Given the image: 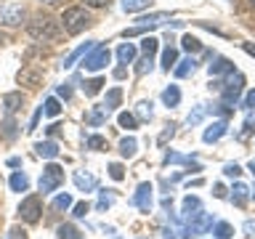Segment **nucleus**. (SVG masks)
Segmentation results:
<instances>
[{"label": "nucleus", "instance_id": "nucleus-1", "mask_svg": "<svg viewBox=\"0 0 255 239\" xmlns=\"http://www.w3.org/2000/svg\"><path fill=\"white\" fill-rule=\"evenodd\" d=\"M91 24H93L91 16H88V11H85V8H80V5L67 8V11L61 13V27H64L67 35H80V32L88 29Z\"/></svg>", "mask_w": 255, "mask_h": 239}, {"label": "nucleus", "instance_id": "nucleus-39", "mask_svg": "<svg viewBox=\"0 0 255 239\" xmlns=\"http://www.w3.org/2000/svg\"><path fill=\"white\" fill-rule=\"evenodd\" d=\"M19 83H27V85L35 88L40 83V75H37V72H32V69H21L19 72Z\"/></svg>", "mask_w": 255, "mask_h": 239}, {"label": "nucleus", "instance_id": "nucleus-27", "mask_svg": "<svg viewBox=\"0 0 255 239\" xmlns=\"http://www.w3.org/2000/svg\"><path fill=\"white\" fill-rule=\"evenodd\" d=\"M107 85V80L104 77H93V80H88V83L83 85V91H85V96L88 99H93V96H99L101 93V88Z\"/></svg>", "mask_w": 255, "mask_h": 239}, {"label": "nucleus", "instance_id": "nucleus-10", "mask_svg": "<svg viewBox=\"0 0 255 239\" xmlns=\"http://www.w3.org/2000/svg\"><path fill=\"white\" fill-rule=\"evenodd\" d=\"M109 107L107 104H96V107H91V112L85 115V125H91V127H101L104 122L109 120Z\"/></svg>", "mask_w": 255, "mask_h": 239}, {"label": "nucleus", "instance_id": "nucleus-12", "mask_svg": "<svg viewBox=\"0 0 255 239\" xmlns=\"http://www.w3.org/2000/svg\"><path fill=\"white\" fill-rule=\"evenodd\" d=\"M162 162H165V165H189L194 173L202 170V165H199V162H194V159L186 157V154H178V151H167V154L162 157Z\"/></svg>", "mask_w": 255, "mask_h": 239}, {"label": "nucleus", "instance_id": "nucleus-45", "mask_svg": "<svg viewBox=\"0 0 255 239\" xmlns=\"http://www.w3.org/2000/svg\"><path fill=\"white\" fill-rule=\"evenodd\" d=\"M239 173H242V167H239L237 162H229L226 167H223V175H226V178H239Z\"/></svg>", "mask_w": 255, "mask_h": 239}, {"label": "nucleus", "instance_id": "nucleus-30", "mask_svg": "<svg viewBox=\"0 0 255 239\" xmlns=\"http://www.w3.org/2000/svg\"><path fill=\"white\" fill-rule=\"evenodd\" d=\"M175 61H178V51H175L173 45H167L162 51V69L170 72V67H175Z\"/></svg>", "mask_w": 255, "mask_h": 239}, {"label": "nucleus", "instance_id": "nucleus-23", "mask_svg": "<svg viewBox=\"0 0 255 239\" xmlns=\"http://www.w3.org/2000/svg\"><path fill=\"white\" fill-rule=\"evenodd\" d=\"M162 104H165V107H178V104H181V88H178V85L165 88V93H162Z\"/></svg>", "mask_w": 255, "mask_h": 239}, {"label": "nucleus", "instance_id": "nucleus-21", "mask_svg": "<svg viewBox=\"0 0 255 239\" xmlns=\"http://www.w3.org/2000/svg\"><path fill=\"white\" fill-rule=\"evenodd\" d=\"M8 186H11V191H27L29 189V178H27V173H11V178H8Z\"/></svg>", "mask_w": 255, "mask_h": 239}, {"label": "nucleus", "instance_id": "nucleus-15", "mask_svg": "<svg viewBox=\"0 0 255 239\" xmlns=\"http://www.w3.org/2000/svg\"><path fill=\"white\" fill-rule=\"evenodd\" d=\"M72 178H75V186L80 191H96V189H99V181H96V175H91V173H80L77 170Z\"/></svg>", "mask_w": 255, "mask_h": 239}, {"label": "nucleus", "instance_id": "nucleus-59", "mask_svg": "<svg viewBox=\"0 0 255 239\" xmlns=\"http://www.w3.org/2000/svg\"><path fill=\"white\" fill-rule=\"evenodd\" d=\"M247 167H250V170H253V175H255V162H250V165H247Z\"/></svg>", "mask_w": 255, "mask_h": 239}, {"label": "nucleus", "instance_id": "nucleus-5", "mask_svg": "<svg viewBox=\"0 0 255 239\" xmlns=\"http://www.w3.org/2000/svg\"><path fill=\"white\" fill-rule=\"evenodd\" d=\"M61 183H64V167L56 165V162L45 165L43 175H40V191H43V194H51V191H56L61 186Z\"/></svg>", "mask_w": 255, "mask_h": 239}, {"label": "nucleus", "instance_id": "nucleus-60", "mask_svg": "<svg viewBox=\"0 0 255 239\" xmlns=\"http://www.w3.org/2000/svg\"><path fill=\"white\" fill-rule=\"evenodd\" d=\"M43 3H56V0H43Z\"/></svg>", "mask_w": 255, "mask_h": 239}, {"label": "nucleus", "instance_id": "nucleus-13", "mask_svg": "<svg viewBox=\"0 0 255 239\" xmlns=\"http://www.w3.org/2000/svg\"><path fill=\"white\" fill-rule=\"evenodd\" d=\"M96 43H99V40H88V43H83L80 48H75V51H72V53L67 56V59H64L61 67H64V69L75 67V64H77L80 59H85V53H88V51H93V45H96Z\"/></svg>", "mask_w": 255, "mask_h": 239}, {"label": "nucleus", "instance_id": "nucleus-54", "mask_svg": "<svg viewBox=\"0 0 255 239\" xmlns=\"http://www.w3.org/2000/svg\"><path fill=\"white\" fill-rule=\"evenodd\" d=\"M242 48H245V53H250V56H255V43H245Z\"/></svg>", "mask_w": 255, "mask_h": 239}, {"label": "nucleus", "instance_id": "nucleus-50", "mask_svg": "<svg viewBox=\"0 0 255 239\" xmlns=\"http://www.w3.org/2000/svg\"><path fill=\"white\" fill-rule=\"evenodd\" d=\"M8 239H27V231L24 229H11L8 231Z\"/></svg>", "mask_w": 255, "mask_h": 239}, {"label": "nucleus", "instance_id": "nucleus-4", "mask_svg": "<svg viewBox=\"0 0 255 239\" xmlns=\"http://www.w3.org/2000/svg\"><path fill=\"white\" fill-rule=\"evenodd\" d=\"M109 61H112L109 48H107V45H101V43H96V45H93V51H88V53H85L83 67H85L88 72H101Z\"/></svg>", "mask_w": 255, "mask_h": 239}, {"label": "nucleus", "instance_id": "nucleus-2", "mask_svg": "<svg viewBox=\"0 0 255 239\" xmlns=\"http://www.w3.org/2000/svg\"><path fill=\"white\" fill-rule=\"evenodd\" d=\"M242 91H245V77L239 72H229L226 80H223V88H221V101L223 107H237L239 99H242Z\"/></svg>", "mask_w": 255, "mask_h": 239}, {"label": "nucleus", "instance_id": "nucleus-24", "mask_svg": "<svg viewBox=\"0 0 255 239\" xmlns=\"http://www.w3.org/2000/svg\"><path fill=\"white\" fill-rule=\"evenodd\" d=\"M135 151H138V141H135L133 135H128V138H123V141H120V154H123L125 159L135 157Z\"/></svg>", "mask_w": 255, "mask_h": 239}, {"label": "nucleus", "instance_id": "nucleus-11", "mask_svg": "<svg viewBox=\"0 0 255 239\" xmlns=\"http://www.w3.org/2000/svg\"><path fill=\"white\" fill-rule=\"evenodd\" d=\"M226 130H229L226 120H218V122H213V125H207V127H205L202 141H205V143H215V141H221L223 135H226Z\"/></svg>", "mask_w": 255, "mask_h": 239}, {"label": "nucleus", "instance_id": "nucleus-18", "mask_svg": "<svg viewBox=\"0 0 255 239\" xmlns=\"http://www.w3.org/2000/svg\"><path fill=\"white\" fill-rule=\"evenodd\" d=\"M194 72H197V61L191 59V56H189V59H183V61H178V64L173 67V75L178 77V80L189 77V75H194Z\"/></svg>", "mask_w": 255, "mask_h": 239}, {"label": "nucleus", "instance_id": "nucleus-41", "mask_svg": "<svg viewBox=\"0 0 255 239\" xmlns=\"http://www.w3.org/2000/svg\"><path fill=\"white\" fill-rule=\"evenodd\" d=\"M112 205H115V194L99 191V205H96V207H99V213H104V210H107V207H112Z\"/></svg>", "mask_w": 255, "mask_h": 239}, {"label": "nucleus", "instance_id": "nucleus-14", "mask_svg": "<svg viewBox=\"0 0 255 239\" xmlns=\"http://www.w3.org/2000/svg\"><path fill=\"white\" fill-rule=\"evenodd\" d=\"M207 72H210V77H221V75L234 72V64H231L226 56H213V64L207 67Z\"/></svg>", "mask_w": 255, "mask_h": 239}, {"label": "nucleus", "instance_id": "nucleus-19", "mask_svg": "<svg viewBox=\"0 0 255 239\" xmlns=\"http://www.w3.org/2000/svg\"><path fill=\"white\" fill-rule=\"evenodd\" d=\"M21 21H24V8L21 5H11L3 13V24H5V27H19Z\"/></svg>", "mask_w": 255, "mask_h": 239}, {"label": "nucleus", "instance_id": "nucleus-22", "mask_svg": "<svg viewBox=\"0 0 255 239\" xmlns=\"http://www.w3.org/2000/svg\"><path fill=\"white\" fill-rule=\"evenodd\" d=\"M231 191H234V194H231V199H234V202L239 205V207H242L245 202H247V199H250V194H253V191H250V186H245V183H234V186H231Z\"/></svg>", "mask_w": 255, "mask_h": 239}, {"label": "nucleus", "instance_id": "nucleus-7", "mask_svg": "<svg viewBox=\"0 0 255 239\" xmlns=\"http://www.w3.org/2000/svg\"><path fill=\"white\" fill-rule=\"evenodd\" d=\"M16 213H19V218H21L24 223H37V221H40V213H43V202H40L37 194L24 197Z\"/></svg>", "mask_w": 255, "mask_h": 239}, {"label": "nucleus", "instance_id": "nucleus-55", "mask_svg": "<svg viewBox=\"0 0 255 239\" xmlns=\"http://www.w3.org/2000/svg\"><path fill=\"white\" fill-rule=\"evenodd\" d=\"M21 165V157H11L8 159V167H19Z\"/></svg>", "mask_w": 255, "mask_h": 239}, {"label": "nucleus", "instance_id": "nucleus-37", "mask_svg": "<svg viewBox=\"0 0 255 239\" xmlns=\"http://www.w3.org/2000/svg\"><path fill=\"white\" fill-rule=\"evenodd\" d=\"M69 207H72V197H69V194H59V197L51 202V210H56V213L69 210Z\"/></svg>", "mask_w": 255, "mask_h": 239}, {"label": "nucleus", "instance_id": "nucleus-40", "mask_svg": "<svg viewBox=\"0 0 255 239\" xmlns=\"http://www.w3.org/2000/svg\"><path fill=\"white\" fill-rule=\"evenodd\" d=\"M151 64H154V61H151V56L143 53L141 59L135 61V75H146V72H151Z\"/></svg>", "mask_w": 255, "mask_h": 239}, {"label": "nucleus", "instance_id": "nucleus-47", "mask_svg": "<svg viewBox=\"0 0 255 239\" xmlns=\"http://www.w3.org/2000/svg\"><path fill=\"white\" fill-rule=\"evenodd\" d=\"M242 107H245L247 112H250V109H255V91H250V93H247V96H245V101H242Z\"/></svg>", "mask_w": 255, "mask_h": 239}, {"label": "nucleus", "instance_id": "nucleus-32", "mask_svg": "<svg viewBox=\"0 0 255 239\" xmlns=\"http://www.w3.org/2000/svg\"><path fill=\"white\" fill-rule=\"evenodd\" d=\"M181 48H183V51H189V53H199V51H202V43H199V37H194V35H183Z\"/></svg>", "mask_w": 255, "mask_h": 239}, {"label": "nucleus", "instance_id": "nucleus-8", "mask_svg": "<svg viewBox=\"0 0 255 239\" xmlns=\"http://www.w3.org/2000/svg\"><path fill=\"white\" fill-rule=\"evenodd\" d=\"M151 191H154L151 183H138V189H135V194H133L130 202L138 207L141 213H149L151 210Z\"/></svg>", "mask_w": 255, "mask_h": 239}, {"label": "nucleus", "instance_id": "nucleus-6", "mask_svg": "<svg viewBox=\"0 0 255 239\" xmlns=\"http://www.w3.org/2000/svg\"><path fill=\"white\" fill-rule=\"evenodd\" d=\"M162 21H170V13H149V16H138V19H135V27L125 29L123 35H125V37L141 35V32H146V29H154V27H159Z\"/></svg>", "mask_w": 255, "mask_h": 239}, {"label": "nucleus", "instance_id": "nucleus-9", "mask_svg": "<svg viewBox=\"0 0 255 239\" xmlns=\"http://www.w3.org/2000/svg\"><path fill=\"white\" fill-rule=\"evenodd\" d=\"M199 213H202V202H199V197L189 194L186 199H183V207H181V223H191Z\"/></svg>", "mask_w": 255, "mask_h": 239}, {"label": "nucleus", "instance_id": "nucleus-56", "mask_svg": "<svg viewBox=\"0 0 255 239\" xmlns=\"http://www.w3.org/2000/svg\"><path fill=\"white\" fill-rule=\"evenodd\" d=\"M59 127H61V125H56V122L48 125V135H56V133H59Z\"/></svg>", "mask_w": 255, "mask_h": 239}, {"label": "nucleus", "instance_id": "nucleus-31", "mask_svg": "<svg viewBox=\"0 0 255 239\" xmlns=\"http://www.w3.org/2000/svg\"><path fill=\"white\" fill-rule=\"evenodd\" d=\"M117 122H120V127H125V130H135V127H138V120H135V115H130V112H120Z\"/></svg>", "mask_w": 255, "mask_h": 239}, {"label": "nucleus", "instance_id": "nucleus-43", "mask_svg": "<svg viewBox=\"0 0 255 239\" xmlns=\"http://www.w3.org/2000/svg\"><path fill=\"white\" fill-rule=\"evenodd\" d=\"M85 146H88V149H96V151H99V149H104V146H107V141H104L101 135H88V138H85Z\"/></svg>", "mask_w": 255, "mask_h": 239}, {"label": "nucleus", "instance_id": "nucleus-35", "mask_svg": "<svg viewBox=\"0 0 255 239\" xmlns=\"http://www.w3.org/2000/svg\"><path fill=\"white\" fill-rule=\"evenodd\" d=\"M120 101H123V88H109V91H107V101H104V104H107L109 109H117Z\"/></svg>", "mask_w": 255, "mask_h": 239}, {"label": "nucleus", "instance_id": "nucleus-58", "mask_svg": "<svg viewBox=\"0 0 255 239\" xmlns=\"http://www.w3.org/2000/svg\"><path fill=\"white\" fill-rule=\"evenodd\" d=\"M162 237H165V239H175V237H173V231H170V229H165V231H162Z\"/></svg>", "mask_w": 255, "mask_h": 239}, {"label": "nucleus", "instance_id": "nucleus-3", "mask_svg": "<svg viewBox=\"0 0 255 239\" xmlns=\"http://www.w3.org/2000/svg\"><path fill=\"white\" fill-rule=\"evenodd\" d=\"M27 32L32 40H40V43H48V40H56L59 37V24L48 16H37L35 21L27 24Z\"/></svg>", "mask_w": 255, "mask_h": 239}, {"label": "nucleus", "instance_id": "nucleus-52", "mask_svg": "<svg viewBox=\"0 0 255 239\" xmlns=\"http://www.w3.org/2000/svg\"><path fill=\"white\" fill-rule=\"evenodd\" d=\"M213 194H215V197H218V199H223V197H226V189H223V186H221V183H215V189H213Z\"/></svg>", "mask_w": 255, "mask_h": 239}, {"label": "nucleus", "instance_id": "nucleus-44", "mask_svg": "<svg viewBox=\"0 0 255 239\" xmlns=\"http://www.w3.org/2000/svg\"><path fill=\"white\" fill-rule=\"evenodd\" d=\"M109 175H112V181H123L125 178V167L120 162H112L109 165Z\"/></svg>", "mask_w": 255, "mask_h": 239}, {"label": "nucleus", "instance_id": "nucleus-36", "mask_svg": "<svg viewBox=\"0 0 255 239\" xmlns=\"http://www.w3.org/2000/svg\"><path fill=\"white\" fill-rule=\"evenodd\" d=\"M43 115H48V117H59L61 115V104H59V99H45V104H43Z\"/></svg>", "mask_w": 255, "mask_h": 239}, {"label": "nucleus", "instance_id": "nucleus-38", "mask_svg": "<svg viewBox=\"0 0 255 239\" xmlns=\"http://www.w3.org/2000/svg\"><path fill=\"white\" fill-rule=\"evenodd\" d=\"M157 48H159V40H157V37H143V40H141V51L146 53V56H154Z\"/></svg>", "mask_w": 255, "mask_h": 239}, {"label": "nucleus", "instance_id": "nucleus-20", "mask_svg": "<svg viewBox=\"0 0 255 239\" xmlns=\"http://www.w3.org/2000/svg\"><path fill=\"white\" fill-rule=\"evenodd\" d=\"M135 51H138V48H135L133 43H123L117 48V61L123 64V67H125V64H133L135 61Z\"/></svg>", "mask_w": 255, "mask_h": 239}, {"label": "nucleus", "instance_id": "nucleus-46", "mask_svg": "<svg viewBox=\"0 0 255 239\" xmlns=\"http://www.w3.org/2000/svg\"><path fill=\"white\" fill-rule=\"evenodd\" d=\"M72 215H75V218H85V215H88V202L72 205Z\"/></svg>", "mask_w": 255, "mask_h": 239}, {"label": "nucleus", "instance_id": "nucleus-17", "mask_svg": "<svg viewBox=\"0 0 255 239\" xmlns=\"http://www.w3.org/2000/svg\"><path fill=\"white\" fill-rule=\"evenodd\" d=\"M21 104H24V96L16 93V91L3 96V109H5V115H16V112L21 109Z\"/></svg>", "mask_w": 255, "mask_h": 239}, {"label": "nucleus", "instance_id": "nucleus-57", "mask_svg": "<svg viewBox=\"0 0 255 239\" xmlns=\"http://www.w3.org/2000/svg\"><path fill=\"white\" fill-rule=\"evenodd\" d=\"M245 231H247V234H253V231H255V223L247 221V223H245Z\"/></svg>", "mask_w": 255, "mask_h": 239}, {"label": "nucleus", "instance_id": "nucleus-26", "mask_svg": "<svg viewBox=\"0 0 255 239\" xmlns=\"http://www.w3.org/2000/svg\"><path fill=\"white\" fill-rule=\"evenodd\" d=\"M151 3H154V0H123V11L125 13H138V11H146Z\"/></svg>", "mask_w": 255, "mask_h": 239}, {"label": "nucleus", "instance_id": "nucleus-16", "mask_svg": "<svg viewBox=\"0 0 255 239\" xmlns=\"http://www.w3.org/2000/svg\"><path fill=\"white\" fill-rule=\"evenodd\" d=\"M35 151H37V157H43V159H56L61 149H59V143H56V141H37Z\"/></svg>", "mask_w": 255, "mask_h": 239}, {"label": "nucleus", "instance_id": "nucleus-25", "mask_svg": "<svg viewBox=\"0 0 255 239\" xmlns=\"http://www.w3.org/2000/svg\"><path fill=\"white\" fill-rule=\"evenodd\" d=\"M213 237L215 239H231L234 237V226L226 221H218V223H213Z\"/></svg>", "mask_w": 255, "mask_h": 239}, {"label": "nucleus", "instance_id": "nucleus-49", "mask_svg": "<svg viewBox=\"0 0 255 239\" xmlns=\"http://www.w3.org/2000/svg\"><path fill=\"white\" fill-rule=\"evenodd\" d=\"M245 130H255V112L253 109L247 112V117H245Z\"/></svg>", "mask_w": 255, "mask_h": 239}, {"label": "nucleus", "instance_id": "nucleus-33", "mask_svg": "<svg viewBox=\"0 0 255 239\" xmlns=\"http://www.w3.org/2000/svg\"><path fill=\"white\" fill-rule=\"evenodd\" d=\"M56 234H59V239H83V237H80V231L72 226V223H61V226L56 229Z\"/></svg>", "mask_w": 255, "mask_h": 239}, {"label": "nucleus", "instance_id": "nucleus-28", "mask_svg": "<svg viewBox=\"0 0 255 239\" xmlns=\"http://www.w3.org/2000/svg\"><path fill=\"white\" fill-rule=\"evenodd\" d=\"M135 120H143V122H149L151 117H154V112H151V101H138L135 104Z\"/></svg>", "mask_w": 255, "mask_h": 239}, {"label": "nucleus", "instance_id": "nucleus-29", "mask_svg": "<svg viewBox=\"0 0 255 239\" xmlns=\"http://www.w3.org/2000/svg\"><path fill=\"white\" fill-rule=\"evenodd\" d=\"M207 112H210V109H207L205 104L194 107V112H189V117H186V125H189V127H191V125H199V122H202V120L207 117Z\"/></svg>", "mask_w": 255, "mask_h": 239}, {"label": "nucleus", "instance_id": "nucleus-48", "mask_svg": "<svg viewBox=\"0 0 255 239\" xmlns=\"http://www.w3.org/2000/svg\"><path fill=\"white\" fill-rule=\"evenodd\" d=\"M56 93H59L61 99H72V88H69V83H64V85H59V88H56Z\"/></svg>", "mask_w": 255, "mask_h": 239}, {"label": "nucleus", "instance_id": "nucleus-51", "mask_svg": "<svg viewBox=\"0 0 255 239\" xmlns=\"http://www.w3.org/2000/svg\"><path fill=\"white\" fill-rule=\"evenodd\" d=\"M85 5L88 8H107L109 0H85Z\"/></svg>", "mask_w": 255, "mask_h": 239}, {"label": "nucleus", "instance_id": "nucleus-34", "mask_svg": "<svg viewBox=\"0 0 255 239\" xmlns=\"http://www.w3.org/2000/svg\"><path fill=\"white\" fill-rule=\"evenodd\" d=\"M16 120H13V115H8L5 117V122H3V138H8V141H13L16 135H19V130H16Z\"/></svg>", "mask_w": 255, "mask_h": 239}, {"label": "nucleus", "instance_id": "nucleus-61", "mask_svg": "<svg viewBox=\"0 0 255 239\" xmlns=\"http://www.w3.org/2000/svg\"><path fill=\"white\" fill-rule=\"evenodd\" d=\"M250 3H253V5H255V0H250Z\"/></svg>", "mask_w": 255, "mask_h": 239}, {"label": "nucleus", "instance_id": "nucleus-53", "mask_svg": "<svg viewBox=\"0 0 255 239\" xmlns=\"http://www.w3.org/2000/svg\"><path fill=\"white\" fill-rule=\"evenodd\" d=\"M123 77H125V67L120 64V67L115 69V80H123Z\"/></svg>", "mask_w": 255, "mask_h": 239}, {"label": "nucleus", "instance_id": "nucleus-42", "mask_svg": "<svg viewBox=\"0 0 255 239\" xmlns=\"http://www.w3.org/2000/svg\"><path fill=\"white\" fill-rule=\"evenodd\" d=\"M173 135H175V122H170V125H165V130L159 133V138H157V143H159V146H165V143L170 141Z\"/></svg>", "mask_w": 255, "mask_h": 239}]
</instances>
